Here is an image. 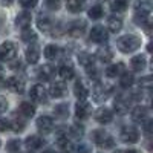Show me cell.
I'll use <instances>...</instances> for the list:
<instances>
[{
  "label": "cell",
  "instance_id": "cell-1",
  "mask_svg": "<svg viewBox=\"0 0 153 153\" xmlns=\"http://www.w3.org/2000/svg\"><path fill=\"white\" fill-rule=\"evenodd\" d=\"M141 38L138 35H133V34H126L123 37H120L117 40V48L124 54H130V52H135L136 49L141 48Z\"/></svg>",
  "mask_w": 153,
  "mask_h": 153
},
{
  "label": "cell",
  "instance_id": "cell-2",
  "mask_svg": "<svg viewBox=\"0 0 153 153\" xmlns=\"http://www.w3.org/2000/svg\"><path fill=\"white\" fill-rule=\"evenodd\" d=\"M92 139H94V143L98 147H101V149H112L115 146V138L109 132H106L103 129H101V130H95L92 133Z\"/></svg>",
  "mask_w": 153,
  "mask_h": 153
},
{
  "label": "cell",
  "instance_id": "cell-3",
  "mask_svg": "<svg viewBox=\"0 0 153 153\" xmlns=\"http://www.w3.org/2000/svg\"><path fill=\"white\" fill-rule=\"evenodd\" d=\"M89 38H91V42H94L97 45H104L109 38V31L104 26L97 25V26H94L91 29V32H89Z\"/></svg>",
  "mask_w": 153,
  "mask_h": 153
},
{
  "label": "cell",
  "instance_id": "cell-4",
  "mask_svg": "<svg viewBox=\"0 0 153 153\" xmlns=\"http://www.w3.org/2000/svg\"><path fill=\"white\" fill-rule=\"evenodd\" d=\"M17 57V45L14 42H5L0 46V60L2 61H12Z\"/></svg>",
  "mask_w": 153,
  "mask_h": 153
},
{
  "label": "cell",
  "instance_id": "cell-5",
  "mask_svg": "<svg viewBox=\"0 0 153 153\" xmlns=\"http://www.w3.org/2000/svg\"><path fill=\"white\" fill-rule=\"evenodd\" d=\"M132 95H126V94H121L117 97L115 100V104H113V109L118 115H126L129 112V107H130V103H132Z\"/></svg>",
  "mask_w": 153,
  "mask_h": 153
},
{
  "label": "cell",
  "instance_id": "cell-6",
  "mask_svg": "<svg viewBox=\"0 0 153 153\" xmlns=\"http://www.w3.org/2000/svg\"><path fill=\"white\" fill-rule=\"evenodd\" d=\"M120 138H121L123 143L135 144V143H138V139H139V132H138L136 127H133V126H126V127L121 129Z\"/></svg>",
  "mask_w": 153,
  "mask_h": 153
},
{
  "label": "cell",
  "instance_id": "cell-7",
  "mask_svg": "<svg viewBox=\"0 0 153 153\" xmlns=\"http://www.w3.org/2000/svg\"><path fill=\"white\" fill-rule=\"evenodd\" d=\"M112 92V87L104 84V83H97L95 87L92 89V95H94V100L98 101V103H103V101H106L109 98Z\"/></svg>",
  "mask_w": 153,
  "mask_h": 153
},
{
  "label": "cell",
  "instance_id": "cell-8",
  "mask_svg": "<svg viewBox=\"0 0 153 153\" xmlns=\"http://www.w3.org/2000/svg\"><path fill=\"white\" fill-rule=\"evenodd\" d=\"M43 146H45V139L38 135H31V136L26 138V141H25V147H26V150L31 152V153L42 150Z\"/></svg>",
  "mask_w": 153,
  "mask_h": 153
},
{
  "label": "cell",
  "instance_id": "cell-9",
  "mask_svg": "<svg viewBox=\"0 0 153 153\" xmlns=\"http://www.w3.org/2000/svg\"><path fill=\"white\" fill-rule=\"evenodd\" d=\"M57 149H58V153H72L74 152V144L68 138V130H66V133H58Z\"/></svg>",
  "mask_w": 153,
  "mask_h": 153
},
{
  "label": "cell",
  "instance_id": "cell-10",
  "mask_svg": "<svg viewBox=\"0 0 153 153\" xmlns=\"http://www.w3.org/2000/svg\"><path fill=\"white\" fill-rule=\"evenodd\" d=\"M37 129L43 135L51 133L54 129V120L51 117H48V115H42V117H38V120H37Z\"/></svg>",
  "mask_w": 153,
  "mask_h": 153
},
{
  "label": "cell",
  "instance_id": "cell-11",
  "mask_svg": "<svg viewBox=\"0 0 153 153\" xmlns=\"http://www.w3.org/2000/svg\"><path fill=\"white\" fill-rule=\"evenodd\" d=\"M31 98L35 101V103H46L48 101V91L43 87V84H35L31 87L29 91Z\"/></svg>",
  "mask_w": 153,
  "mask_h": 153
},
{
  "label": "cell",
  "instance_id": "cell-12",
  "mask_svg": "<svg viewBox=\"0 0 153 153\" xmlns=\"http://www.w3.org/2000/svg\"><path fill=\"white\" fill-rule=\"evenodd\" d=\"M86 22L84 20H74L72 23H69V26H68V34L72 35V37H81L86 31Z\"/></svg>",
  "mask_w": 153,
  "mask_h": 153
},
{
  "label": "cell",
  "instance_id": "cell-13",
  "mask_svg": "<svg viewBox=\"0 0 153 153\" xmlns=\"http://www.w3.org/2000/svg\"><path fill=\"white\" fill-rule=\"evenodd\" d=\"M6 87L14 94H23L25 92V80L20 76H11L6 80Z\"/></svg>",
  "mask_w": 153,
  "mask_h": 153
},
{
  "label": "cell",
  "instance_id": "cell-14",
  "mask_svg": "<svg viewBox=\"0 0 153 153\" xmlns=\"http://www.w3.org/2000/svg\"><path fill=\"white\" fill-rule=\"evenodd\" d=\"M91 112H92L91 104H89L87 101H84V100H80L78 103L75 104V115H76V118H78V120H86V118H89Z\"/></svg>",
  "mask_w": 153,
  "mask_h": 153
},
{
  "label": "cell",
  "instance_id": "cell-15",
  "mask_svg": "<svg viewBox=\"0 0 153 153\" xmlns=\"http://www.w3.org/2000/svg\"><path fill=\"white\" fill-rule=\"evenodd\" d=\"M95 120L100 124H109L113 120V112L110 109H107V107H100L95 112Z\"/></svg>",
  "mask_w": 153,
  "mask_h": 153
},
{
  "label": "cell",
  "instance_id": "cell-16",
  "mask_svg": "<svg viewBox=\"0 0 153 153\" xmlns=\"http://www.w3.org/2000/svg\"><path fill=\"white\" fill-rule=\"evenodd\" d=\"M66 94H68V87H66L65 83H61V81H55L49 87V95L52 98H63Z\"/></svg>",
  "mask_w": 153,
  "mask_h": 153
},
{
  "label": "cell",
  "instance_id": "cell-17",
  "mask_svg": "<svg viewBox=\"0 0 153 153\" xmlns=\"http://www.w3.org/2000/svg\"><path fill=\"white\" fill-rule=\"evenodd\" d=\"M132 120L135 123H144L146 120H149V107L147 106H136L133 110H132Z\"/></svg>",
  "mask_w": 153,
  "mask_h": 153
},
{
  "label": "cell",
  "instance_id": "cell-18",
  "mask_svg": "<svg viewBox=\"0 0 153 153\" xmlns=\"http://www.w3.org/2000/svg\"><path fill=\"white\" fill-rule=\"evenodd\" d=\"M58 74L63 80H72L75 76V69H74V65L71 61H63L60 68H58Z\"/></svg>",
  "mask_w": 153,
  "mask_h": 153
},
{
  "label": "cell",
  "instance_id": "cell-19",
  "mask_svg": "<svg viewBox=\"0 0 153 153\" xmlns=\"http://www.w3.org/2000/svg\"><path fill=\"white\" fill-rule=\"evenodd\" d=\"M54 75H55V68L51 66V65H45V66H42V68L37 69V78L42 80V81L52 80Z\"/></svg>",
  "mask_w": 153,
  "mask_h": 153
},
{
  "label": "cell",
  "instance_id": "cell-20",
  "mask_svg": "<svg viewBox=\"0 0 153 153\" xmlns=\"http://www.w3.org/2000/svg\"><path fill=\"white\" fill-rule=\"evenodd\" d=\"M37 26L43 32H49V31H52V28H54V20L51 19L49 16L40 14L38 19H37Z\"/></svg>",
  "mask_w": 153,
  "mask_h": 153
},
{
  "label": "cell",
  "instance_id": "cell-21",
  "mask_svg": "<svg viewBox=\"0 0 153 153\" xmlns=\"http://www.w3.org/2000/svg\"><path fill=\"white\" fill-rule=\"evenodd\" d=\"M26 60H28L29 65H35V63H38V60H40V48L35 43H32L26 48Z\"/></svg>",
  "mask_w": 153,
  "mask_h": 153
},
{
  "label": "cell",
  "instance_id": "cell-22",
  "mask_svg": "<svg viewBox=\"0 0 153 153\" xmlns=\"http://www.w3.org/2000/svg\"><path fill=\"white\" fill-rule=\"evenodd\" d=\"M78 63L89 72L95 68V60L92 54H87V52H80L78 54Z\"/></svg>",
  "mask_w": 153,
  "mask_h": 153
},
{
  "label": "cell",
  "instance_id": "cell-23",
  "mask_svg": "<svg viewBox=\"0 0 153 153\" xmlns=\"http://www.w3.org/2000/svg\"><path fill=\"white\" fill-rule=\"evenodd\" d=\"M74 94L78 100H86L89 95V89L86 87V84L83 83V80H76L74 84Z\"/></svg>",
  "mask_w": 153,
  "mask_h": 153
},
{
  "label": "cell",
  "instance_id": "cell-24",
  "mask_svg": "<svg viewBox=\"0 0 153 153\" xmlns=\"http://www.w3.org/2000/svg\"><path fill=\"white\" fill-rule=\"evenodd\" d=\"M31 20H32L31 12H28V11H22L20 14L17 16V19H16V25H17L19 28L25 29V28H29Z\"/></svg>",
  "mask_w": 153,
  "mask_h": 153
},
{
  "label": "cell",
  "instance_id": "cell-25",
  "mask_svg": "<svg viewBox=\"0 0 153 153\" xmlns=\"http://www.w3.org/2000/svg\"><path fill=\"white\" fill-rule=\"evenodd\" d=\"M19 112L23 118H31L35 115V106L31 104L29 101H23V103H20L19 106Z\"/></svg>",
  "mask_w": 153,
  "mask_h": 153
},
{
  "label": "cell",
  "instance_id": "cell-26",
  "mask_svg": "<svg viewBox=\"0 0 153 153\" xmlns=\"http://www.w3.org/2000/svg\"><path fill=\"white\" fill-rule=\"evenodd\" d=\"M124 72V65L118 63V65H110L109 68H106V76L107 78H117Z\"/></svg>",
  "mask_w": 153,
  "mask_h": 153
},
{
  "label": "cell",
  "instance_id": "cell-27",
  "mask_svg": "<svg viewBox=\"0 0 153 153\" xmlns=\"http://www.w3.org/2000/svg\"><path fill=\"white\" fill-rule=\"evenodd\" d=\"M25 126L26 124H25V118L23 117H17V115H14V117L9 120V127L14 132H17V133L25 130Z\"/></svg>",
  "mask_w": 153,
  "mask_h": 153
},
{
  "label": "cell",
  "instance_id": "cell-28",
  "mask_svg": "<svg viewBox=\"0 0 153 153\" xmlns=\"http://www.w3.org/2000/svg\"><path fill=\"white\" fill-rule=\"evenodd\" d=\"M130 66L133 68V71H143L147 66V58L146 55H135L130 60Z\"/></svg>",
  "mask_w": 153,
  "mask_h": 153
},
{
  "label": "cell",
  "instance_id": "cell-29",
  "mask_svg": "<svg viewBox=\"0 0 153 153\" xmlns=\"http://www.w3.org/2000/svg\"><path fill=\"white\" fill-rule=\"evenodd\" d=\"M123 28V20L120 17H115V16H110L107 19V29L110 32H118L120 29Z\"/></svg>",
  "mask_w": 153,
  "mask_h": 153
},
{
  "label": "cell",
  "instance_id": "cell-30",
  "mask_svg": "<svg viewBox=\"0 0 153 153\" xmlns=\"http://www.w3.org/2000/svg\"><path fill=\"white\" fill-rule=\"evenodd\" d=\"M97 58H98L100 61H103V63H109V61L113 58V54H112V51H110L107 46H104V48H100V49H98Z\"/></svg>",
  "mask_w": 153,
  "mask_h": 153
},
{
  "label": "cell",
  "instance_id": "cell-31",
  "mask_svg": "<svg viewBox=\"0 0 153 153\" xmlns=\"http://www.w3.org/2000/svg\"><path fill=\"white\" fill-rule=\"evenodd\" d=\"M58 55H60V48L58 46H55V45H48L46 48H45V57L48 58V60H57L58 58Z\"/></svg>",
  "mask_w": 153,
  "mask_h": 153
},
{
  "label": "cell",
  "instance_id": "cell-32",
  "mask_svg": "<svg viewBox=\"0 0 153 153\" xmlns=\"http://www.w3.org/2000/svg\"><path fill=\"white\" fill-rule=\"evenodd\" d=\"M54 113H55V117L61 118V120H65L69 117V106L66 103H61V104H57L54 107Z\"/></svg>",
  "mask_w": 153,
  "mask_h": 153
},
{
  "label": "cell",
  "instance_id": "cell-33",
  "mask_svg": "<svg viewBox=\"0 0 153 153\" xmlns=\"http://www.w3.org/2000/svg\"><path fill=\"white\" fill-rule=\"evenodd\" d=\"M87 14H89V17H91L92 20H98V19L103 17L104 9H103V6H101V5H94V6L89 8Z\"/></svg>",
  "mask_w": 153,
  "mask_h": 153
},
{
  "label": "cell",
  "instance_id": "cell-34",
  "mask_svg": "<svg viewBox=\"0 0 153 153\" xmlns=\"http://www.w3.org/2000/svg\"><path fill=\"white\" fill-rule=\"evenodd\" d=\"M120 78H121V80H120V84H121V87H124V89H129V87L133 84V80H135L133 75H132L130 72H126V71L120 75Z\"/></svg>",
  "mask_w": 153,
  "mask_h": 153
},
{
  "label": "cell",
  "instance_id": "cell-35",
  "mask_svg": "<svg viewBox=\"0 0 153 153\" xmlns=\"http://www.w3.org/2000/svg\"><path fill=\"white\" fill-rule=\"evenodd\" d=\"M22 40L26 42V43H34L37 40V34L35 31H32L31 28H25L22 31Z\"/></svg>",
  "mask_w": 153,
  "mask_h": 153
},
{
  "label": "cell",
  "instance_id": "cell-36",
  "mask_svg": "<svg viewBox=\"0 0 153 153\" xmlns=\"http://www.w3.org/2000/svg\"><path fill=\"white\" fill-rule=\"evenodd\" d=\"M68 132L74 136V138H76V139H80V138H83V135H84V129H83V126H78V124H72L69 129H68Z\"/></svg>",
  "mask_w": 153,
  "mask_h": 153
},
{
  "label": "cell",
  "instance_id": "cell-37",
  "mask_svg": "<svg viewBox=\"0 0 153 153\" xmlns=\"http://www.w3.org/2000/svg\"><path fill=\"white\" fill-rule=\"evenodd\" d=\"M83 6H84V0H69L68 3V9L71 12H80L83 11Z\"/></svg>",
  "mask_w": 153,
  "mask_h": 153
},
{
  "label": "cell",
  "instance_id": "cell-38",
  "mask_svg": "<svg viewBox=\"0 0 153 153\" xmlns=\"http://www.w3.org/2000/svg\"><path fill=\"white\" fill-rule=\"evenodd\" d=\"M129 2H130V0H113L112 9H113V11H120V12H123V11L127 9V6H129Z\"/></svg>",
  "mask_w": 153,
  "mask_h": 153
},
{
  "label": "cell",
  "instance_id": "cell-39",
  "mask_svg": "<svg viewBox=\"0 0 153 153\" xmlns=\"http://www.w3.org/2000/svg\"><path fill=\"white\" fill-rule=\"evenodd\" d=\"M6 149H8L9 153H20L22 144H20L19 139H11V141L8 143V146H6Z\"/></svg>",
  "mask_w": 153,
  "mask_h": 153
},
{
  "label": "cell",
  "instance_id": "cell-40",
  "mask_svg": "<svg viewBox=\"0 0 153 153\" xmlns=\"http://www.w3.org/2000/svg\"><path fill=\"white\" fill-rule=\"evenodd\" d=\"M139 87H141V91L150 92V89H152V78L150 76H144V78L139 80Z\"/></svg>",
  "mask_w": 153,
  "mask_h": 153
},
{
  "label": "cell",
  "instance_id": "cell-41",
  "mask_svg": "<svg viewBox=\"0 0 153 153\" xmlns=\"http://www.w3.org/2000/svg\"><path fill=\"white\" fill-rule=\"evenodd\" d=\"M136 11H150V2L149 0H138L135 5Z\"/></svg>",
  "mask_w": 153,
  "mask_h": 153
},
{
  "label": "cell",
  "instance_id": "cell-42",
  "mask_svg": "<svg viewBox=\"0 0 153 153\" xmlns=\"http://www.w3.org/2000/svg\"><path fill=\"white\" fill-rule=\"evenodd\" d=\"M61 6V0H46V8L51 11H57Z\"/></svg>",
  "mask_w": 153,
  "mask_h": 153
},
{
  "label": "cell",
  "instance_id": "cell-43",
  "mask_svg": "<svg viewBox=\"0 0 153 153\" xmlns=\"http://www.w3.org/2000/svg\"><path fill=\"white\" fill-rule=\"evenodd\" d=\"M37 2L38 0H20V5L26 9H32L34 6H37Z\"/></svg>",
  "mask_w": 153,
  "mask_h": 153
},
{
  "label": "cell",
  "instance_id": "cell-44",
  "mask_svg": "<svg viewBox=\"0 0 153 153\" xmlns=\"http://www.w3.org/2000/svg\"><path fill=\"white\" fill-rule=\"evenodd\" d=\"M74 153H92V150H91V147H89L87 144H80L74 150Z\"/></svg>",
  "mask_w": 153,
  "mask_h": 153
},
{
  "label": "cell",
  "instance_id": "cell-45",
  "mask_svg": "<svg viewBox=\"0 0 153 153\" xmlns=\"http://www.w3.org/2000/svg\"><path fill=\"white\" fill-rule=\"evenodd\" d=\"M8 129H11V127H9V120L0 118V132H6Z\"/></svg>",
  "mask_w": 153,
  "mask_h": 153
},
{
  "label": "cell",
  "instance_id": "cell-46",
  "mask_svg": "<svg viewBox=\"0 0 153 153\" xmlns=\"http://www.w3.org/2000/svg\"><path fill=\"white\" fill-rule=\"evenodd\" d=\"M8 110V100L5 97H0V113Z\"/></svg>",
  "mask_w": 153,
  "mask_h": 153
},
{
  "label": "cell",
  "instance_id": "cell-47",
  "mask_svg": "<svg viewBox=\"0 0 153 153\" xmlns=\"http://www.w3.org/2000/svg\"><path fill=\"white\" fill-rule=\"evenodd\" d=\"M115 153H141L139 150H135V149H132V150H117Z\"/></svg>",
  "mask_w": 153,
  "mask_h": 153
},
{
  "label": "cell",
  "instance_id": "cell-48",
  "mask_svg": "<svg viewBox=\"0 0 153 153\" xmlns=\"http://www.w3.org/2000/svg\"><path fill=\"white\" fill-rule=\"evenodd\" d=\"M0 2H2L5 6H9V5H12V3H14L16 0H0Z\"/></svg>",
  "mask_w": 153,
  "mask_h": 153
},
{
  "label": "cell",
  "instance_id": "cell-49",
  "mask_svg": "<svg viewBox=\"0 0 153 153\" xmlns=\"http://www.w3.org/2000/svg\"><path fill=\"white\" fill-rule=\"evenodd\" d=\"M3 76H5V71H3V68L0 66V81L3 80Z\"/></svg>",
  "mask_w": 153,
  "mask_h": 153
},
{
  "label": "cell",
  "instance_id": "cell-50",
  "mask_svg": "<svg viewBox=\"0 0 153 153\" xmlns=\"http://www.w3.org/2000/svg\"><path fill=\"white\" fill-rule=\"evenodd\" d=\"M43 153H55V152H54V150H51V149H49V150H46V152H43Z\"/></svg>",
  "mask_w": 153,
  "mask_h": 153
},
{
  "label": "cell",
  "instance_id": "cell-51",
  "mask_svg": "<svg viewBox=\"0 0 153 153\" xmlns=\"http://www.w3.org/2000/svg\"><path fill=\"white\" fill-rule=\"evenodd\" d=\"M0 146H2V143H0Z\"/></svg>",
  "mask_w": 153,
  "mask_h": 153
}]
</instances>
